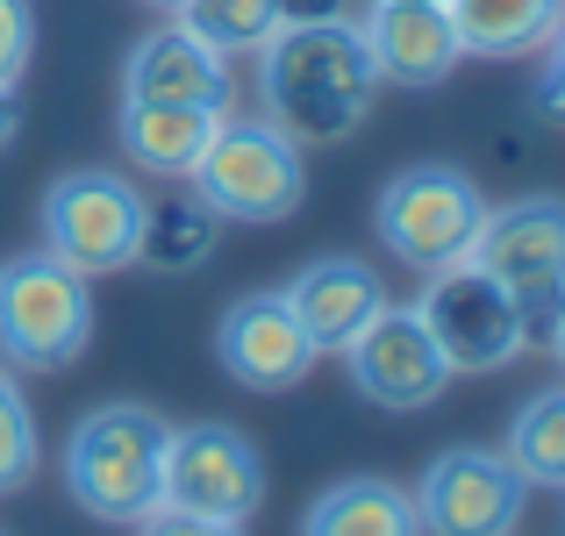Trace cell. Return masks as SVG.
Here are the masks:
<instances>
[{
  "label": "cell",
  "instance_id": "1",
  "mask_svg": "<svg viewBox=\"0 0 565 536\" xmlns=\"http://www.w3.org/2000/svg\"><path fill=\"white\" fill-rule=\"evenodd\" d=\"M258 86H265V122H279L294 143H344L373 115L380 72L365 57L359 22H279L258 43Z\"/></svg>",
  "mask_w": 565,
  "mask_h": 536
},
{
  "label": "cell",
  "instance_id": "2",
  "mask_svg": "<svg viewBox=\"0 0 565 536\" xmlns=\"http://www.w3.org/2000/svg\"><path fill=\"white\" fill-rule=\"evenodd\" d=\"M166 443L172 422L143 400H100L65 437V486L94 523L137 529L166 508Z\"/></svg>",
  "mask_w": 565,
  "mask_h": 536
},
{
  "label": "cell",
  "instance_id": "3",
  "mask_svg": "<svg viewBox=\"0 0 565 536\" xmlns=\"http://www.w3.org/2000/svg\"><path fill=\"white\" fill-rule=\"evenodd\" d=\"M472 265L515 293L530 351H552L565 322V193H530V201L487 207L472 236Z\"/></svg>",
  "mask_w": 565,
  "mask_h": 536
},
{
  "label": "cell",
  "instance_id": "4",
  "mask_svg": "<svg viewBox=\"0 0 565 536\" xmlns=\"http://www.w3.org/2000/svg\"><path fill=\"white\" fill-rule=\"evenodd\" d=\"M94 344V293L51 250L0 265V365L14 372H65Z\"/></svg>",
  "mask_w": 565,
  "mask_h": 536
},
{
  "label": "cell",
  "instance_id": "5",
  "mask_svg": "<svg viewBox=\"0 0 565 536\" xmlns=\"http://www.w3.org/2000/svg\"><path fill=\"white\" fill-rule=\"evenodd\" d=\"M487 222V193L458 165H401L373 201V229L415 272H444V265L472 258V236Z\"/></svg>",
  "mask_w": 565,
  "mask_h": 536
},
{
  "label": "cell",
  "instance_id": "6",
  "mask_svg": "<svg viewBox=\"0 0 565 536\" xmlns=\"http://www.w3.org/2000/svg\"><path fill=\"white\" fill-rule=\"evenodd\" d=\"M193 201H207L222 222H287L308 201L301 143L279 122H215V143L193 165Z\"/></svg>",
  "mask_w": 565,
  "mask_h": 536
},
{
  "label": "cell",
  "instance_id": "7",
  "mask_svg": "<svg viewBox=\"0 0 565 536\" xmlns=\"http://www.w3.org/2000/svg\"><path fill=\"white\" fill-rule=\"evenodd\" d=\"M143 193L129 186L122 172L108 165H79V172H57L51 186H43V250L51 258H65L72 272H122V265H137V244H143Z\"/></svg>",
  "mask_w": 565,
  "mask_h": 536
},
{
  "label": "cell",
  "instance_id": "8",
  "mask_svg": "<svg viewBox=\"0 0 565 536\" xmlns=\"http://www.w3.org/2000/svg\"><path fill=\"white\" fill-rule=\"evenodd\" d=\"M415 315H423L429 344L444 351L451 372H501V365H515V357L530 351L515 293L501 287V279H487L472 258L429 272V287L415 293Z\"/></svg>",
  "mask_w": 565,
  "mask_h": 536
},
{
  "label": "cell",
  "instance_id": "9",
  "mask_svg": "<svg viewBox=\"0 0 565 536\" xmlns=\"http://www.w3.org/2000/svg\"><path fill=\"white\" fill-rule=\"evenodd\" d=\"M408 494H415L423 536H515V523L530 508V480L501 451H480V443L429 458Z\"/></svg>",
  "mask_w": 565,
  "mask_h": 536
},
{
  "label": "cell",
  "instance_id": "10",
  "mask_svg": "<svg viewBox=\"0 0 565 536\" xmlns=\"http://www.w3.org/2000/svg\"><path fill=\"white\" fill-rule=\"evenodd\" d=\"M166 508L207 523H250L265 508V458L230 422H186L166 443Z\"/></svg>",
  "mask_w": 565,
  "mask_h": 536
},
{
  "label": "cell",
  "instance_id": "11",
  "mask_svg": "<svg viewBox=\"0 0 565 536\" xmlns=\"http://www.w3.org/2000/svg\"><path fill=\"white\" fill-rule=\"evenodd\" d=\"M344 365H351L359 400H373L386 415H423L429 400H444V386L458 379V372L444 365V351L429 344L423 315H415V308H394V301H380V315L344 344Z\"/></svg>",
  "mask_w": 565,
  "mask_h": 536
},
{
  "label": "cell",
  "instance_id": "12",
  "mask_svg": "<svg viewBox=\"0 0 565 536\" xmlns=\"http://www.w3.org/2000/svg\"><path fill=\"white\" fill-rule=\"evenodd\" d=\"M215 357L250 394H287V386H301L308 372H316L322 351L308 344V330L294 322L287 293H244V301H230L222 322H215Z\"/></svg>",
  "mask_w": 565,
  "mask_h": 536
},
{
  "label": "cell",
  "instance_id": "13",
  "mask_svg": "<svg viewBox=\"0 0 565 536\" xmlns=\"http://www.w3.org/2000/svg\"><path fill=\"white\" fill-rule=\"evenodd\" d=\"M359 36H365L373 72L394 86H444L458 72V57H466L444 0H373Z\"/></svg>",
  "mask_w": 565,
  "mask_h": 536
},
{
  "label": "cell",
  "instance_id": "14",
  "mask_svg": "<svg viewBox=\"0 0 565 536\" xmlns=\"http://www.w3.org/2000/svg\"><path fill=\"white\" fill-rule=\"evenodd\" d=\"M122 100H166V108H230V57L186 36L180 22L151 29L122 57Z\"/></svg>",
  "mask_w": 565,
  "mask_h": 536
},
{
  "label": "cell",
  "instance_id": "15",
  "mask_svg": "<svg viewBox=\"0 0 565 536\" xmlns=\"http://www.w3.org/2000/svg\"><path fill=\"white\" fill-rule=\"evenodd\" d=\"M279 293H287L294 322L308 330V344H316V351H344L351 336L380 315V301H386L380 272L365 258H344V250H337V258H308Z\"/></svg>",
  "mask_w": 565,
  "mask_h": 536
},
{
  "label": "cell",
  "instance_id": "16",
  "mask_svg": "<svg viewBox=\"0 0 565 536\" xmlns=\"http://www.w3.org/2000/svg\"><path fill=\"white\" fill-rule=\"evenodd\" d=\"M230 108H166V100H122L115 129H122V151L137 172L158 179H193L201 151L215 143V122Z\"/></svg>",
  "mask_w": 565,
  "mask_h": 536
},
{
  "label": "cell",
  "instance_id": "17",
  "mask_svg": "<svg viewBox=\"0 0 565 536\" xmlns=\"http://www.w3.org/2000/svg\"><path fill=\"white\" fill-rule=\"evenodd\" d=\"M301 536H423V523H415L408 486L380 480V472H351L308 501Z\"/></svg>",
  "mask_w": 565,
  "mask_h": 536
},
{
  "label": "cell",
  "instance_id": "18",
  "mask_svg": "<svg viewBox=\"0 0 565 536\" xmlns=\"http://www.w3.org/2000/svg\"><path fill=\"white\" fill-rule=\"evenodd\" d=\"M466 57H530L558 29L565 0H444Z\"/></svg>",
  "mask_w": 565,
  "mask_h": 536
},
{
  "label": "cell",
  "instance_id": "19",
  "mask_svg": "<svg viewBox=\"0 0 565 536\" xmlns=\"http://www.w3.org/2000/svg\"><path fill=\"white\" fill-rule=\"evenodd\" d=\"M222 244V215L207 201H158L143 207V244H137V265H158V272H193V265H207Z\"/></svg>",
  "mask_w": 565,
  "mask_h": 536
},
{
  "label": "cell",
  "instance_id": "20",
  "mask_svg": "<svg viewBox=\"0 0 565 536\" xmlns=\"http://www.w3.org/2000/svg\"><path fill=\"white\" fill-rule=\"evenodd\" d=\"M501 458H509L530 486L565 494V386H544V394H530L523 408H515L509 451H501Z\"/></svg>",
  "mask_w": 565,
  "mask_h": 536
},
{
  "label": "cell",
  "instance_id": "21",
  "mask_svg": "<svg viewBox=\"0 0 565 536\" xmlns=\"http://www.w3.org/2000/svg\"><path fill=\"white\" fill-rule=\"evenodd\" d=\"M172 14H180L186 36H201L207 51H222V57L258 51L279 29V0H180Z\"/></svg>",
  "mask_w": 565,
  "mask_h": 536
},
{
  "label": "cell",
  "instance_id": "22",
  "mask_svg": "<svg viewBox=\"0 0 565 536\" xmlns=\"http://www.w3.org/2000/svg\"><path fill=\"white\" fill-rule=\"evenodd\" d=\"M36 480V415H29L14 365H0V494H22Z\"/></svg>",
  "mask_w": 565,
  "mask_h": 536
},
{
  "label": "cell",
  "instance_id": "23",
  "mask_svg": "<svg viewBox=\"0 0 565 536\" xmlns=\"http://www.w3.org/2000/svg\"><path fill=\"white\" fill-rule=\"evenodd\" d=\"M29 51H36V8L29 0H0V79H22Z\"/></svg>",
  "mask_w": 565,
  "mask_h": 536
},
{
  "label": "cell",
  "instance_id": "24",
  "mask_svg": "<svg viewBox=\"0 0 565 536\" xmlns=\"http://www.w3.org/2000/svg\"><path fill=\"white\" fill-rule=\"evenodd\" d=\"M143 536H244V523H207V515H180V508H158L137 523Z\"/></svg>",
  "mask_w": 565,
  "mask_h": 536
},
{
  "label": "cell",
  "instance_id": "25",
  "mask_svg": "<svg viewBox=\"0 0 565 536\" xmlns=\"http://www.w3.org/2000/svg\"><path fill=\"white\" fill-rule=\"evenodd\" d=\"M537 100H544V115H565V14H558L552 36H544V86H537Z\"/></svg>",
  "mask_w": 565,
  "mask_h": 536
},
{
  "label": "cell",
  "instance_id": "26",
  "mask_svg": "<svg viewBox=\"0 0 565 536\" xmlns=\"http://www.w3.org/2000/svg\"><path fill=\"white\" fill-rule=\"evenodd\" d=\"M344 14V0H279V22H330Z\"/></svg>",
  "mask_w": 565,
  "mask_h": 536
},
{
  "label": "cell",
  "instance_id": "27",
  "mask_svg": "<svg viewBox=\"0 0 565 536\" xmlns=\"http://www.w3.org/2000/svg\"><path fill=\"white\" fill-rule=\"evenodd\" d=\"M14 137H22V100H14V86L0 79V151H8Z\"/></svg>",
  "mask_w": 565,
  "mask_h": 536
},
{
  "label": "cell",
  "instance_id": "28",
  "mask_svg": "<svg viewBox=\"0 0 565 536\" xmlns=\"http://www.w3.org/2000/svg\"><path fill=\"white\" fill-rule=\"evenodd\" d=\"M552 357H558V365H565V322H558V336H552Z\"/></svg>",
  "mask_w": 565,
  "mask_h": 536
},
{
  "label": "cell",
  "instance_id": "29",
  "mask_svg": "<svg viewBox=\"0 0 565 536\" xmlns=\"http://www.w3.org/2000/svg\"><path fill=\"white\" fill-rule=\"evenodd\" d=\"M143 8H180V0H143Z\"/></svg>",
  "mask_w": 565,
  "mask_h": 536
}]
</instances>
